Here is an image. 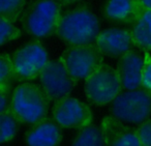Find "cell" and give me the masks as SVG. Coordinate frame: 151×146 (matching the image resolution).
Listing matches in <instances>:
<instances>
[{
    "instance_id": "obj_1",
    "label": "cell",
    "mask_w": 151,
    "mask_h": 146,
    "mask_svg": "<svg viewBox=\"0 0 151 146\" xmlns=\"http://www.w3.org/2000/svg\"><path fill=\"white\" fill-rule=\"evenodd\" d=\"M99 32L97 16L87 7H79L62 14L55 35L69 46H77L93 44Z\"/></svg>"
},
{
    "instance_id": "obj_2",
    "label": "cell",
    "mask_w": 151,
    "mask_h": 146,
    "mask_svg": "<svg viewBox=\"0 0 151 146\" xmlns=\"http://www.w3.org/2000/svg\"><path fill=\"white\" fill-rule=\"evenodd\" d=\"M49 104L50 100L40 85L23 82L14 88L9 109L21 123L33 125L47 118Z\"/></svg>"
},
{
    "instance_id": "obj_3",
    "label": "cell",
    "mask_w": 151,
    "mask_h": 146,
    "mask_svg": "<svg viewBox=\"0 0 151 146\" xmlns=\"http://www.w3.org/2000/svg\"><path fill=\"white\" fill-rule=\"evenodd\" d=\"M61 16V4L56 0H33L21 17L22 27L32 38H46L56 33Z\"/></svg>"
},
{
    "instance_id": "obj_4",
    "label": "cell",
    "mask_w": 151,
    "mask_h": 146,
    "mask_svg": "<svg viewBox=\"0 0 151 146\" xmlns=\"http://www.w3.org/2000/svg\"><path fill=\"white\" fill-rule=\"evenodd\" d=\"M123 91L116 67L104 63L86 80L84 92L90 104L97 107L110 105Z\"/></svg>"
},
{
    "instance_id": "obj_5",
    "label": "cell",
    "mask_w": 151,
    "mask_h": 146,
    "mask_svg": "<svg viewBox=\"0 0 151 146\" xmlns=\"http://www.w3.org/2000/svg\"><path fill=\"white\" fill-rule=\"evenodd\" d=\"M111 113L124 123L141 124L151 115V93L142 87L123 90L111 104Z\"/></svg>"
},
{
    "instance_id": "obj_6",
    "label": "cell",
    "mask_w": 151,
    "mask_h": 146,
    "mask_svg": "<svg viewBox=\"0 0 151 146\" xmlns=\"http://www.w3.org/2000/svg\"><path fill=\"white\" fill-rule=\"evenodd\" d=\"M16 80L30 82L38 79L50 59L45 45L40 40L28 42L12 55Z\"/></svg>"
},
{
    "instance_id": "obj_7",
    "label": "cell",
    "mask_w": 151,
    "mask_h": 146,
    "mask_svg": "<svg viewBox=\"0 0 151 146\" xmlns=\"http://www.w3.org/2000/svg\"><path fill=\"white\" fill-rule=\"evenodd\" d=\"M104 55L95 44L77 45L66 48L59 57L73 78L78 82L86 80L104 63Z\"/></svg>"
},
{
    "instance_id": "obj_8",
    "label": "cell",
    "mask_w": 151,
    "mask_h": 146,
    "mask_svg": "<svg viewBox=\"0 0 151 146\" xmlns=\"http://www.w3.org/2000/svg\"><path fill=\"white\" fill-rule=\"evenodd\" d=\"M38 81L49 100L53 103L69 96L77 85V81L69 74L60 58L49 61L38 77Z\"/></svg>"
},
{
    "instance_id": "obj_9",
    "label": "cell",
    "mask_w": 151,
    "mask_h": 146,
    "mask_svg": "<svg viewBox=\"0 0 151 146\" xmlns=\"http://www.w3.org/2000/svg\"><path fill=\"white\" fill-rule=\"evenodd\" d=\"M52 117L61 129H81L92 124L93 112L87 104L69 95L54 103Z\"/></svg>"
},
{
    "instance_id": "obj_10",
    "label": "cell",
    "mask_w": 151,
    "mask_h": 146,
    "mask_svg": "<svg viewBox=\"0 0 151 146\" xmlns=\"http://www.w3.org/2000/svg\"><path fill=\"white\" fill-rule=\"evenodd\" d=\"M94 44L104 56L111 58H120L134 46L130 30L116 27L101 30Z\"/></svg>"
},
{
    "instance_id": "obj_11",
    "label": "cell",
    "mask_w": 151,
    "mask_h": 146,
    "mask_svg": "<svg viewBox=\"0 0 151 146\" xmlns=\"http://www.w3.org/2000/svg\"><path fill=\"white\" fill-rule=\"evenodd\" d=\"M145 54L130 50L118 58L117 72L124 90H134L142 87V74Z\"/></svg>"
},
{
    "instance_id": "obj_12",
    "label": "cell",
    "mask_w": 151,
    "mask_h": 146,
    "mask_svg": "<svg viewBox=\"0 0 151 146\" xmlns=\"http://www.w3.org/2000/svg\"><path fill=\"white\" fill-rule=\"evenodd\" d=\"M101 129L107 146H142L137 129L128 126L112 115L101 119Z\"/></svg>"
},
{
    "instance_id": "obj_13",
    "label": "cell",
    "mask_w": 151,
    "mask_h": 146,
    "mask_svg": "<svg viewBox=\"0 0 151 146\" xmlns=\"http://www.w3.org/2000/svg\"><path fill=\"white\" fill-rule=\"evenodd\" d=\"M61 127L53 119L46 118L31 125L25 134L27 146H59L62 140Z\"/></svg>"
},
{
    "instance_id": "obj_14",
    "label": "cell",
    "mask_w": 151,
    "mask_h": 146,
    "mask_svg": "<svg viewBox=\"0 0 151 146\" xmlns=\"http://www.w3.org/2000/svg\"><path fill=\"white\" fill-rule=\"evenodd\" d=\"M143 9L138 0H107L104 7V16L112 22L122 24L134 23Z\"/></svg>"
},
{
    "instance_id": "obj_15",
    "label": "cell",
    "mask_w": 151,
    "mask_h": 146,
    "mask_svg": "<svg viewBox=\"0 0 151 146\" xmlns=\"http://www.w3.org/2000/svg\"><path fill=\"white\" fill-rule=\"evenodd\" d=\"M129 30L134 46L151 51V11H143Z\"/></svg>"
},
{
    "instance_id": "obj_16",
    "label": "cell",
    "mask_w": 151,
    "mask_h": 146,
    "mask_svg": "<svg viewBox=\"0 0 151 146\" xmlns=\"http://www.w3.org/2000/svg\"><path fill=\"white\" fill-rule=\"evenodd\" d=\"M71 146H107L105 137L101 127L96 125H89L84 129H78L73 137Z\"/></svg>"
},
{
    "instance_id": "obj_17",
    "label": "cell",
    "mask_w": 151,
    "mask_h": 146,
    "mask_svg": "<svg viewBox=\"0 0 151 146\" xmlns=\"http://www.w3.org/2000/svg\"><path fill=\"white\" fill-rule=\"evenodd\" d=\"M20 120L11 109L0 112V142L1 144L12 141L17 136L20 126Z\"/></svg>"
},
{
    "instance_id": "obj_18",
    "label": "cell",
    "mask_w": 151,
    "mask_h": 146,
    "mask_svg": "<svg viewBox=\"0 0 151 146\" xmlns=\"http://www.w3.org/2000/svg\"><path fill=\"white\" fill-rule=\"evenodd\" d=\"M16 80L12 56L2 53L0 56V90L11 91L12 83Z\"/></svg>"
},
{
    "instance_id": "obj_19",
    "label": "cell",
    "mask_w": 151,
    "mask_h": 146,
    "mask_svg": "<svg viewBox=\"0 0 151 146\" xmlns=\"http://www.w3.org/2000/svg\"><path fill=\"white\" fill-rule=\"evenodd\" d=\"M26 7V0H0V17L17 22L21 19Z\"/></svg>"
},
{
    "instance_id": "obj_20",
    "label": "cell",
    "mask_w": 151,
    "mask_h": 146,
    "mask_svg": "<svg viewBox=\"0 0 151 146\" xmlns=\"http://www.w3.org/2000/svg\"><path fill=\"white\" fill-rule=\"evenodd\" d=\"M16 22L6 18L0 17V44L5 45L6 43L16 40L21 36L22 31L16 26Z\"/></svg>"
},
{
    "instance_id": "obj_21",
    "label": "cell",
    "mask_w": 151,
    "mask_h": 146,
    "mask_svg": "<svg viewBox=\"0 0 151 146\" xmlns=\"http://www.w3.org/2000/svg\"><path fill=\"white\" fill-rule=\"evenodd\" d=\"M139 139L142 146H151V119H147L146 121L139 124L137 127Z\"/></svg>"
},
{
    "instance_id": "obj_22",
    "label": "cell",
    "mask_w": 151,
    "mask_h": 146,
    "mask_svg": "<svg viewBox=\"0 0 151 146\" xmlns=\"http://www.w3.org/2000/svg\"><path fill=\"white\" fill-rule=\"evenodd\" d=\"M142 88L151 93V55L145 53V63L142 74Z\"/></svg>"
},
{
    "instance_id": "obj_23",
    "label": "cell",
    "mask_w": 151,
    "mask_h": 146,
    "mask_svg": "<svg viewBox=\"0 0 151 146\" xmlns=\"http://www.w3.org/2000/svg\"><path fill=\"white\" fill-rule=\"evenodd\" d=\"M11 91H4V90H0V112L6 111L9 109L11 106V96H9Z\"/></svg>"
},
{
    "instance_id": "obj_24",
    "label": "cell",
    "mask_w": 151,
    "mask_h": 146,
    "mask_svg": "<svg viewBox=\"0 0 151 146\" xmlns=\"http://www.w3.org/2000/svg\"><path fill=\"white\" fill-rule=\"evenodd\" d=\"M143 11H151V0H138Z\"/></svg>"
},
{
    "instance_id": "obj_25",
    "label": "cell",
    "mask_w": 151,
    "mask_h": 146,
    "mask_svg": "<svg viewBox=\"0 0 151 146\" xmlns=\"http://www.w3.org/2000/svg\"><path fill=\"white\" fill-rule=\"evenodd\" d=\"M56 1H58L61 4V7H62V5H69V4H71V3L78 2L80 0H56Z\"/></svg>"
}]
</instances>
